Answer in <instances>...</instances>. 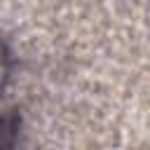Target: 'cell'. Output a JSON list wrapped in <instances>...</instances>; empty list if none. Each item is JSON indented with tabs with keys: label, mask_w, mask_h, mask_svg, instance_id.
I'll return each mask as SVG.
<instances>
[{
	"label": "cell",
	"mask_w": 150,
	"mask_h": 150,
	"mask_svg": "<svg viewBox=\"0 0 150 150\" xmlns=\"http://www.w3.org/2000/svg\"><path fill=\"white\" fill-rule=\"evenodd\" d=\"M5 77H7V52H5V45L0 40V87L5 84Z\"/></svg>",
	"instance_id": "6da1fadb"
}]
</instances>
